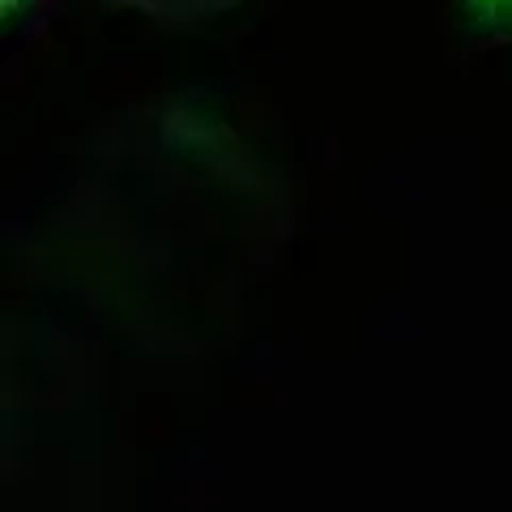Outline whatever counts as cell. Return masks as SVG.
<instances>
[{
  "mask_svg": "<svg viewBox=\"0 0 512 512\" xmlns=\"http://www.w3.org/2000/svg\"><path fill=\"white\" fill-rule=\"evenodd\" d=\"M107 5H120V9H133L141 18H154V22H210L218 13H227L235 0H107Z\"/></svg>",
  "mask_w": 512,
  "mask_h": 512,
  "instance_id": "7a4b0ae2",
  "label": "cell"
},
{
  "mask_svg": "<svg viewBox=\"0 0 512 512\" xmlns=\"http://www.w3.org/2000/svg\"><path fill=\"white\" fill-rule=\"evenodd\" d=\"M461 35L478 47L512 43V0H453Z\"/></svg>",
  "mask_w": 512,
  "mask_h": 512,
  "instance_id": "6da1fadb",
  "label": "cell"
},
{
  "mask_svg": "<svg viewBox=\"0 0 512 512\" xmlns=\"http://www.w3.org/2000/svg\"><path fill=\"white\" fill-rule=\"evenodd\" d=\"M39 9V0H5V22L13 26V22H22V18H30V13Z\"/></svg>",
  "mask_w": 512,
  "mask_h": 512,
  "instance_id": "3957f363",
  "label": "cell"
}]
</instances>
